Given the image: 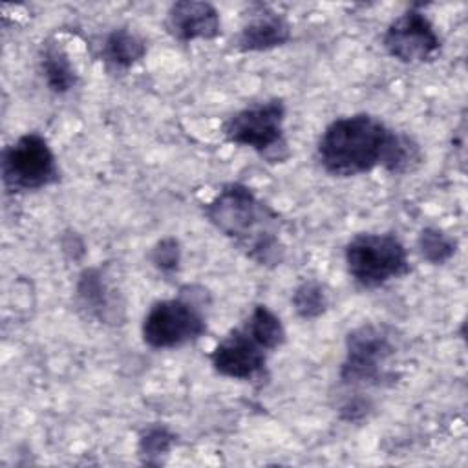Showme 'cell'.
Masks as SVG:
<instances>
[{
    "instance_id": "cell-1",
    "label": "cell",
    "mask_w": 468,
    "mask_h": 468,
    "mask_svg": "<svg viewBox=\"0 0 468 468\" xmlns=\"http://www.w3.org/2000/svg\"><path fill=\"white\" fill-rule=\"evenodd\" d=\"M316 154L322 168L338 177L360 176L377 166L404 172L417 161V146L406 135L367 113L340 117L327 124Z\"/></svg>"
},
{
    "instance_id": "cell-2",
    "label": "cell",
    "mask_w": 468,
    "mask_h": 468,
    "mask_svg": "<svg viewBox=\"0 0 468 468\" xmlns=\"http://www.w3.org/2000/svg\"><path fill=\"white\" fill-rule=\"evenodd\" d=\"M205 218L258 265H280L285 247L274 208L241 183L223 185L203 207Z\"/></svg>"
},
{
    "instance_id": "cell-3",
    "label": "cell",
    "mask_w": 468,
    "mask_h": 468,
    "mask_svg": "<svg viewBox=\"0 0 468 468\" xmlns=\"http://www.w3.org/2000/svg\"><path fill=\"white\" fill-rule=\"evenodd\" d=\"M346 265L364 289H375L410 271L408 252L393 234H356L346 245Z\"/></svg>"
},
{
    "instance_id": "cell-4",
    "label": "cell",
    "mask_w": 468,
    "mask_h": 468,
    "mask_svg": "<svg viewBox=\"0 0 468 468\" xmlns=\"http://www.w3.org/2000/svg\"><path fill=\"white\" fill-rule=\"evenodd\" d=\"M2 179L7 190H37L58 181V166L48 141L26 133L2 154Z\"/></svg>"
},
{
    "instance_id": "cell-5",
    "label": "cell",
    "mask_w": 468,
    "mask_h": 468,
    "mask_svg": "<svg viewBox=\"0 0 468 468\" xmlns=\"http://www.w3.org/2000/svg\"><path fill=\"white\" fill-rule=\"evenodd\" d=\"M143 340L154 349L179 347L197 340L207 331L201 307L179 296L155 302L143 320Z\"/></svg>"
},
{
    "instance_id": "cell-6",
    "label": "cell",
    "mask_w": 468,
    "mask_h": 468,
    "mask_svg": "<svg viewBox=\"0 0 468 468\" xmlns=\"http://www.w3.org/2000/svg\"><path fill=\"white\" fill-rule=\"evenodd\" d=\"M393 353L395 342L386 325H358L346 338L340 378L346 384H377L384 378V364Z\"/></svg>"
},
{
    "instance_id": "cell-7",
    "label": "cell",
    "mask_w": 468,
    "mask_h": 468,
    "mask_svg": "<svg viewBox=\"0 0 468 468\" xmlns=\"http://www.w3.org/2000/svg\"><path fill=\"white\" fill-rule=\"evenodd\" d=\"M283 101L269 99L265 102L250 104L230 115L223 122V135L234 144L265 154L276 146H283Z\"/></svg>"
},
{
    "instance_id": "cell-8",
    "label": "cell",
    "mask_w": 468,
    "mask_h": 468,
    "mask_svg": "<svg viewBox=\"0 0 468 468\" xmlns=\"http://www.w3.org/2000/svg\"><path fill=\"white\" fill-rule=\"evenodd\" d=\"M382 44L393 58L415 64L433 58L441 48V38L430 18L413 7L388 26Z\"/></svg>"
},
{
    "instance_id": "cell-9",
    "label": "cell",
    "mask_w": 468,
    "mask_h": 468,
    "mask_svg": "<svg viewBox=\"0 0 468 468\" xmlns=\"http://www.w3.org/2000/svg\"><path fill=\"white\" fill-rule=\"evenodd\" d=\"M271 351L258 342L243 325L232 329L210 353L212 367L229 378L250 380L258 377Z\"/></svg>"
},
{
    "instance_id": "cell-10",
    "label": "cell",
    "mask_w": 468,
    "mask_h": 468,
    "mask_svg": "<svg viewBox=\"0 0 468 468\" xmlns=\"http://www.w3.org/2000/svg\"><path fill=\"white\" fill-rule=\"evenodd\" d=\"M166 31L181 40L190 42L196 38H216L221 29L219 13L208 2L181 0L170 5L165 20Z\"/></svg>"
},
{
    "instance_id": "cell-11",
    "label": "cell",
    "mask_w": 468,
    "mask_h": 468,
    "mask_svg": "<svg viewBox=\"0 0 468 468\" xmlns=\"http://www.w3.org/2000/svg\"><path fill=\"white\" fill-rule=\"evenodd\" d=\"M291 38L289 22L269 7H260L249 16V22L238 35V48L241 51H265L283 46Z\"/></svg>"
},
{
    "instance_id": "cell-12",
    "label": "cell",
    "mask_w": 468,
    "mask_h": 468,
    "mask_svg": "<svg viewBox=\"0 0 468 468\" xmlns=\"http://www.w3.org/2000/svg\"><path fill=\"white\" fill-rule=\"evenodd\" d=\"M144 55V40L128 27L113 29L102 44V58L115 69H128Z\"/></svg>"
},
{
    "instance_id": "cell-13",
    "label": "cell",
    "mask_w": 468,
    "mask_h": 468,
    "mask_svg": "<svg viewBox=\"0 0 468 468\" xmlns=\"http://www.w3.org/2000/svg\"><path fill=\"white\" fill-rule=\"evenodd\" d=\"M40 68L48 86L55 93H66L77 84V71L68 53L57 44H46L40 55Z\"/></svg>"
},
{
    "instance_id": "cell-14",
    "label": "cell",
    "mask_w": 468,
    "mask_h": 468,
    "mask_svg": "<svg viewBox=\"0 0 468 468\" xmlns=\"http://www.w3.org/2000/svg\"><path fill=\"white\" fill-rule=\"evenodd\" d=\"M241 325L269 351L278 349L285 342L282 320L267 305H256Z\"/></svg>"
},
{
    "instance_id": "cell-15",
    "label": "cell",
    "mask_w": 468,
    "mask_h": 468,
    "mask_svg": "<svg viewBox=\"0 0 468 468\" xmlns=\"http://www.w3.org/2000/svg\"><path fill=\"white\" fill-rule=\"evenodd\" d=\"M77 292H79V298L82 300V303L86 305V309H90L91 313L104 316V313L110 309L108 285L97 269L84 271V274L79 280Z\"/></svg>"
},
{
    "instance_id": "cell-16",
    "label": "cell",
    "mask_w": 468,
    "mask_h": 468,
    "mask_svg": "<svg viewBox=\"0 0 468 468\" xmlns=\"http://www.w3.org/2000/svg\"><path fill=\"white\" fill-rule=\"evenodd\" d=\"M329 298L318 282H303L292 294V305L302 318H316L327 309Z\"/></svg>"
},
{
    "instance_id": "cell-17",
    "label": "cell",
    "mask_w": 468,
    "mask_h": 468,
    "mask_svg": "<svg viewBox=\"0 0 468 468\" xmlns=\"http://www.w3.org/2000/svg\"><path fill=\"white\" fill-rule=\"evenodd\" d=\"M419 249H420V254L430 263L439 265L448 261L453 256L455 239L435 227H428L419 236Z\"/></svg>"
},
{
    "instance_id": "cell-18",
    "label": "cell",
    "mask_w": 468,
    "mask_h": 468,
    "mask_svg": "<svg viewBox=\"0 0 468 468\" xmlns=\"http://www.w3.org/2000/svg\"><path fill=\"white\" fill-rule=\"evenodd\" d=\"M152 263L161 272H174L179 265V243L176 238H165L152 249Z\"/></svg>"
},
{
    "instance_id": "cell-19",
    "label": "cell",
    "mask_w": 468,
    "mask_h": 468,
    "mask_svg": "<svg viewBox=\"0 0 468 468\" xmlns=\"http://www.w3.org/2000/svg\"><path fill=\"white\" fill-rule=\"evenodd\" d=\"M172 441H174V435L166 428L163 426L150 428L141 437V453L146 457H159L161 453H166L170 450Z\"/></svg>"
}]
</instances>
